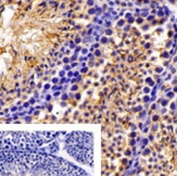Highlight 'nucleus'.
Wrapping results in <instances>:
<instances>
[{
    "label": "nucleus",
    "mask_w": 177,
    "mask_h": 176,
    "mask_svg": "<svg viewBox=\"0 0 177 176\" xmlns=\"http://www.w3.org/2000/svg\"><path fill=\"white\" fill-rule=\"evenodd\" d=\"M0 176H88L64 159L32 150H0Z\"/></svg>",
    "instance_id": "nucleus-1"
},
{
    "label": "nucleus",
    "mask_w": 177,
    "mask_h": 176,
    "mask_svg": "<svg viewBox=\"0 0 177 176\" xmlns=\"http://www.w3.org/2000/svg\"><path fill=\"white\" fill-rule=\"evenodd\" d=\"M92 135L90 133L85 132H76L71 134L65 140V145L69 153L77 161L84 164L92 166L94 161H92Z\"/></svg>",
    "instance_id": "nucleus-3"
},
{
    "label": "nucleus",
    "mask_w": 177,
    "mask_h": 176,
    "mask_svg": "<svg viewBox=\"0 0 177 176\" xmlns=\"http://www.w3.org/2000/svg\"><path fill=\"white\" fill-rule=\"evenodd\" d=\"M58 135L53 132H0V150H32L52 141Z\"/></svg>",
    "instance_id": "nucleus-2"
}]
</instances>
